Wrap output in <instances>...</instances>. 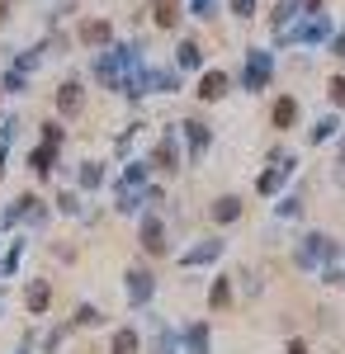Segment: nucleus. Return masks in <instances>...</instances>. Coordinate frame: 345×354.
Wrapping results in <instances>:
<instances>
[{"label": "nucleus", "mask_w": 345, "mask_h": 354, "mask_svg": "<svg viewBox=\"0 0 345 354\" xmlns=\"http://www.w3.org/2000/svg\"><path fill=\"white\" fill-rule=\"evenodd\" d=\"M109 317L95 307V302H76V312H71V326H80V330H90V326H105Z\"/></svg>", "instance_id": "bb28decb"}, {"label": "nucleus", "mask_w": 345, "mask_h": 354, "mask_svg": "<svg viewBox=\"0 0 345 354\" xmlns=\"http://www.w3.org/2000/svg\"><path fill=\"white\" fill-rule=\"evenodd\" d=\"M57 213H62V218H80V213H85V194L76 189V185H71V189H62L57 194V203H53Z\"/></svg>", "instance_id": "393cba45"}, {"label": "nucleus", "mask_w": 345, "mask_h": 354, "mask_svg": "<svg viewBox=\"0 0 345 354\" xmlns=\"http://www.w3.org/2000/svg\"><path fill=\"white\" fill-rule=\"evenodd\" d=\"M0 322H5V288H0Z\"/></svg>", "instance_id": "3c124183"}, {"label": "nucleus", "mask_w": 345, "mask_h": 354, "mask_svg": "<svg viewBox=\"0 0 345 354\" xmlns=\"http://www.w3.org/2000/svg\"><path fill=\"white\" fill-rule=\"evenodd\" d=\"M152 95H180V71L175 66H152Z\"/></svg>", "instance_id": "a878e982"}, {"label": "nucleus", "mask_w": 345, "mask_h": 354, "mask_svg": "<svg viewBox=\"0 0 345 354\" xmlns=\"http://www.w3.org/2000/svg\"><path fill=\"white\" fill-rule=\"evenodd\" d=\"M269 76H274V53H265V48H251V53H246V71H241V90L260 95V90L269 85Z\"/></svg>", "instance_id": "423d86ee"}, {"label": "nucleus", "mask_w": 345, "mask_h": 354, "mask_svg": "<svg viewBox=\"0 0 345 354\" xmlns=\"http://www.w3.org/2000/svg\"><path fill=\"white\" fill-rule=\"evenodd\" d=\"M289 354H308V350H303V340H289Z\"/></svg>", "instance_id": "09e8293b"}, {"label": "nucleus", "mask_w": 345, "mask_h": 354, "mask_svg": "<svg viewBox=\"0 0 345 354\" xmlns=\"http://www.w3.org/2000/svg\"><path fill=\"white\" fill-rule=\"evenodd\" d=\"M269 123H274L279 133H289L293 123H298V100H293V95H279V100L269 104Z\"/></svg>", "instance_id": "a211bd4d"}, {"label": "nucleus", "mask_w": 345, "mask_h": 354, "mask_svg": "<svg viewBox=\"0 0 345 354\" xmlns=\"http://www.w3.org/2000/svg\"><path fill=\"white\" fill-rule=\"evenodd\" d=\"M331 53H336V57H345V28L336 33V38H331Z\"/></svg>", "instance_id": "49530a36"}, {"label": "nucleus", "mask_w": 345, "mask_h": 354, "mask_svg": "<svg viewBox=\"0 0 345 354\" xmlns=\"http://www.w3.org/2000/svg\"><path fill=\"white\" fill-rule=\"evenodd\" d=\"M209 218L218 222V227H232V222H241V198L237 194H218L209 203Z\"/></svg>", "instance_id": "dca6fc26"}, {"label": "nucleus", "mask_w": 345, "mask_h": 354, "mask_svg": "<svg viewBox=\"0 0 345 354\" xmlns=\"http://www.w3.org/2000/svg\"><path fill=\"white\" fill-rule=\"evenodd\" d=\"M142 128H147V123H128V128H123V133L114 137V151H118V156H128V147H133L137 137H142Z\"/></svg>", "instance_id": "e433bc0d"}, {"label": "nucleus", "mask_w": 345, "mask_h": 354, "mask_svg": "<svg viewBox=\"0 0 345 354\" xmlns=\"http://www.w3.org/2000/svg\"><path fill=\"white\" fill-rule=\"evenodd\" d=\"M76 43L90 48V53H105V48H114V24H109V19H80Z\"/></svg>", "instance_id": "1a4fd4ad"}, {"label": "nucleus", "mask_w": 345, "mask_h": 354, "mask_svg": "<svg viewBox=\"0 0 345 354\" xmlns=\"http://www.w3.org/2000/svg\"><path fill=\"white\" fill-rule=\"evenodd\" d=\"M71 330H76L71 322H62V326H53L48 335H43V354H57L62 345H67V335H71Z\"/></svg>", "instance_id": "72a5a7b5"}, {"label": "nucleus", "mask_w": 345, "mask_h": 354, "mask_svg": "<svg viewBox=\"0 0 345 354\" xmlns=\"http://www.w3.org/2000/svg\"><path fill=\"white\" fill-rule=\"evenodd\" d=\"M227 90H232V76H227L222 66H204V71H199V85H194V95H199L204 104H218V100H227Z\"/></svg>", "instance_id": "6e6552de"}, {"label": "nucleus", "mask_w": 345, "mask_h": 354, "mask_svg": "<svg viewBox=\"0 0 345 354\" xmlns=\"http://www.w3.org/2000/svg\"><path fill=\"white\" fill-rule=\"evenodd\" d=\"M5 161H10V151H5V142H0V180H5Z\"/></svg>", "instance_id": "de8ad7c7"}, {"label": "nucleus", "mask_w": 345, "mask_h": 354, "mask_svg": "<svg viewBox=\"0 0 345 354\" xmlns=\"http://www.w3.org/2000/svg\"><path fill=\"white\" fill-rule=\"evenodd\" d=\"M175 71H204V48H199L194 38H185V43L175 48Z\"/></svg>", "instance_id": "5701e85b"}, {"label": "nucleus", "mask_w": 345, "mask_h": 354, "mask_svg": "<svg viewBox=\"0 0 345 354\" xmlns=\"http://www.w3.org/2000/svg\"><path fill=\"white\" fill-rule=\"evenodd\" d=\"M105 185H109L105 161H80V170H76V189L80 194H95V189H105Z\"/></svg>", "instance_id": "f3484780"}, {"label": "nucleus", "mask_w": 345, "mask_h": 354, "mask_svg": "<svg viewBox=\"0 0 345 354\" xmlns=\"http://www.w3.org/2000/svg\"><path fill=\"white\" fill-rule=\"evenodd\" d=\"M222 250H227V241H218V236H204V241H194L189 250H180L175 255V265L180 270H204V265H213V260H222Z\"/></svg>", "instance_id": "0eeeda50"}, {"label": "nucleus", "mask_w": 345, "mask_h": 354, "mask_svg": "<svg viewBox=\"0 0 345 354\" xmlns=\"http://www.w3.org/2000/svg\"><path fill=\"white\" fill-rule=\"evenodd\" d=\"M189 10H194L199 19H213V0H189Z\"/></svg>", "instance_id": "c03bdc74"}, {"label": "nucleus", "mask_w": 345, "mask_h": 354, "mask_svg": "<svg viewBox=\"0 0 345 354\" xmlns=\"http://www.w3.org/2000/svg\"><path fill=\"white\" fill-rule=\"evenodd\" d=\"M137 245H142L147 255H166V250H170V241H166V218H161L157 208L137 213Z\"/></svg>", "instance_id": "39448f33"}, {"label": "nucleus", "mask_w": 345, "mask_h": 354, "mask_svg": "<svg viewBox=\"0 0 345 354\" xmlns=\"http://www.w3.org/2000/svg\"><path fill=\"white\" fill-rule=\"evenodd\" d=\"M180 354H213L209 322H189V326H180Z\"/></svg>", "instance_id": "f8f14e48"}, {"label": "nucleus", "mask_w": 345, "mask_h": 354, "mask_svg": "<svg viewBox=\"0 0 345 354\" xmlns=\"http://www.w3.org/2000/svg\"><path fill=\"white\" fill-rule=\"evenodd\" d=\"M5 19H10V0H0V24H5Z\"/></svg>", "instance_id": "8fccbe9b"}, {"label": "nucleus", "mask_w": 345, "mask_h": 354, "mask_svg": "<svg viewBox=\"0 0 345 354\" xmlns=\"http://www.w3.org/2000/svg\"><path fill=\"white\" fill-rule=\"evenodd\" d=\"M38 66H43V43L38 48H24V53L15 57V71H24V76H33Z\"/></svg>", "instance_id": "2f4dec72"}, {"label": "nucleus", "mask_w": 345, "mask_h": 354, "mask_svg": "<svg viewBox=\"0 0 345 354\" xmlns=\"http://www.w3.org/2000/svg\"><path fill=\"white\" fill-rule=\"evenodd\" d=\"M53 255H57V260H62V265H71V260H76V245L57 241V245H53Z\"/></svg>", "instance_id": "37998d69"}, {"label": "nucleus", "mask_w": 345, "mask_h": 354, "mask_svg": "<svg viewBox=\"0 0 345 354\" xmlns=\"http://www.w3.org/2000/svg\"><path fill=\"white\" fill-rule=\"evenodd\" d=\"M19 260H24V241H15L10 250H5V260H0V279H15V270H19Z\"/></svg>", "instance_id": "c9c22d12"}, {"label": "nucleus", "mask_w": 345, "mask_h": 354, "mask_svg": "<svg viewBox=\"0 0 345 354\" xmlns=\"http://www.w3.org/2000/svg\"><path fill=\"white\" fill-rule=\"evenodd\" d=\"M28 203H33V194H19L5 213H0V232H10V227H19L24 222V213H28Z\"/></svg>", "instance_id": "cd10ccee"}, {"label": "nucleus", "mask_w": 345, "mask_h": 354, "mask_svg": "<svg viewBox=\"0 0 345 354\" xmlns=\"http://www.w3.org/2000/svg\"><path fill=\"white\" fill-rule=\"evenodd\" d=\"M123 298H128L133 312H147L152 298H157V274L147 270V265H133V270L123 274Z\"/></svg>", "instance_id": "20e7f679"}, {"label": "nucleus", "mask_w": 345, "mask_h": 354, "mask_svg": "<svg viewBox=\"0 0 345 354\" xmlns=\"http://www.w3.org/2000/svg\"><path fill=\"white\" fill-rule=\"evenodd\" d=\"M152 24L157 28H180V0H152Z\"/></svg>", "instance_id": "b1692460"}, {"label": "nucleus", "mask_w": 345, "mask_h": 354, "mask_svg": "<svg viewBox=\"0 0 345 354\" xmlns=\"http://www.w3.org/2000/svg\"><path fill=\"white\" fill-rule=\"evenodd\" d=\"M293 170H284V165H269V170H260V175H256V194H260V198H274V194L284 189V180H289Z\"/></svg>", "instance_id": "412c9836"}, {"label": "nucleus", "mask_w": 345, "mask_h": 354, "mask_svg": "<svg viewBox=\"0 0 345 354\" xmlns=\"http://www.w3.org/2000/svg\"><path fill=\"white\" fill-rule=\"evenodd\" d=\"M19 137V113H0V142H15Z\"/></svg>", "instance_id": "58836bf2"}, {"label": "nucleus", "mask_w": 345, "mask_h": 354, "mask_svg": "<svg viewBox=\"0 0 345 354\" xmlns=\"http://www.w3.org/2000/svg\"><path fill=\"white\" fill-rule=\"evenodd\" d=\"M232 298H237L232 279H227V274H218V279L209 283V312H227V307H232Z\"/></svg>", "instance_id": "aec40b11"}, {"label": "nucleus", "mask_w": 345, "mask_h": 354, "mask_svg": "<svg viewBox=\"0 0 345 354\" xmlns=\"http://www.w3.org/2000/svg\"><path fill=\"white\" fill-rule=\"evenodd\" d=\"M38 142H43V147H53V151H62V142H67V128H62V118H48V123H38Z\"/></svg>", "instance_id": "c85d7f7f"}, {"label": "nucleus", "mask_w": 345, "mask_h": 354, "mask_svg": "<svg viewBox=\"0 0 345 354\" xmlns=\"http://www.w3.org/2000/svg\"><path fill=\"white\" fill-rule=\"evenodd\" d=\"M321 283H345V270H336V265H326V270H321Z\"/></svg>", "instance_id": "a18cd8bd"}, {"label": "nucleus", "mask_w": 345, "mask_h": 354, "mask_svg": "<svg viewBox=\"0 0 345 354\" xmlns=\"http://www.w3.org/2000/svg\"><path fill=\"white\" fill-rule=\"evenodd\" d=\"M326 90H331V104H336V109H345V76H336Z\"/></svg>", "instance_id": "a19ab883"}, {"label": "nucleus", "mask_w": 345, "mask_h": 354, "mask_svg": "<svg viewBox=\"0 0 345 354\" xmlns=\"http://www.w3.org/2000/svg\"><path fill=\"white\" fill-rule=\"evenodd\" d=\"M109 354H142V330L137 326H118L109 335Z\"/></svg>", "instance_id": "6ab92c4d"}, {"label": "nucleus", "mask_w": 345, "mask_h": 354, "mask_svg": "<svg viewBox=\"0 0 345 354\" xmlns=\"http://www.w3.org/2000/svg\"><path fill=\"white\" fill-rule=\"evenodd\" d=\"M331 33V24L321 19V15H312L308 24H298V28H289V33H279V43H321Z\"/></svg>", "instance_id": "4468645a"}, {"label": "nucleus", "mask_w": 345, "mask_h": 354, "mask_svg": "<svg viewBox=\"0 0 345 354\" xmlns=\"http://www.w3.org/2000/svg\"><path fill=\"white\" fill-rule=\"evenodd\" d=\"M142 354H180V330L170 326V322H161L157 312H152V340H147V350Z\"/></svg>", "instance_id": "9b49d317"}, {"label": "nucleus", "mask_w": 345, "mask_h": 354, "mask_svg": "<svg viewBox=\"0 0 345 354\" xmlns=\"http://www.w3.org/2000/svg\"><path fill=\"white\" fill-rule=\"evenodd\" d=\"M336 128H341V118H336V113H326V118H317V123H312L308 142H312V147H317V142H331V137H336Z\"/></svg>", "instance_id": "7c9ffc66"}, {"label": "nucleus", "mask_w": 345, "mask_h": 354, "mask_svg": "<svg viewBox=\"0 0 345 354\" xmlns=\"http://www.w3.org/2000/svg\"><path fill=\"white\" fill-rule=\"evenodd\" d=\"M53 104H57V113H62V118H76V113L85 109V90H80V76H67V81L57 85Z\"/></svg>", "instance_id": "9d476101"}, {"label": "nucleus", "mask_w": 345, "mask_h": 354, "mask_svg": "<svg viewBox=\"0 0 345 354\" xmlns=\"http://www.w3.org/2000/svg\"><path fill=\"white\" fill-rule=\"evenodd\" d=\"M142 185H152V165H147V156H142V161H128L118 175H114V189H142Z\"/></svg>", "instance_id": "2eb2a0df"}, {"label": "nucleus", "mask_w": 345, "mask_h": 354, "mask_svg": "<svg viewBox=\"0 0 345 354\" xmlns=\"http://www.w3.org/2000/svg\"><path fill=\"white\" fill-rule=\"evenodd\" d=\"M175 128H180L185 165H199L213 151V123H209V118H185V123H175Z\"/></svg>", "instance_id": "f03ea898"}, {"label": "nucleus", "mask_w": 345, "mask_h": 354, "mask_svg": "<svg viewBox=\"0 0 345 354\" xmlns=\"http://www.w3.org/2000/svg\"><path fill=\"white\" fill-rule=\"evenodd\" d=\"M33 340H38V330L28 326L24 335H19V345H15V354H33Z\"/></svg>", "instance_id": "79ce46f5"}, {"label": "nucleus", "mask_w": 345, "mask_h": 354, "mask_svg": "<svg viewBox=\"0 0 345 354\" xmlns=\"http://www.w3.org/2000/svg\"><path fill=\"white\" fill-rule=\"evenodd\" d=\"M274 218H303V194H298V189L284 194V198L274 203Z\"/></svg>", "instance_id": "473e14b6"}, {"label": "nucleus", "mask_w": 345, "mask_h": 354, "mask_svg": "<svg viewBox=\"0 0 345 354\" xmlns=\"http://www.w3.org/2000/svg\"><path fill=\"white\" fill-rule=\"evenodd\" d=\"M298 5H303V0H284V5H279V10L269 15V24H274V28H284V24L293 19V15H298Z\"/></svg>", "instance_id": "4c0bfd02"}, {"label": "nucleus", "mask_w": 345, "mask_h": 354, "mask_svg": "<svg viewBox=\"0 0 345 354\" xmlns=\"http://www.w3.org/2000/svg\"><path fill=\"white\" fill-rule=\"evenodd\" d=\"M147 165L161 170V175H175V170H185V147H180V133L175 128H166L157 137V147L147 151Z\"/></svg>", "instance_id": "7ed1b4c3"}, {"label": "nucleus", "mask_w": 345, "mask_h": 354, "mask_svg": "<svg viewBox=\"0 0 345 354\" xmlns=\"http://www.w3.org/2000/svg\"><path fill=\"white\" fill-rule=\"evenodd\" d=\"M53 307V283L48 279H28V288H24V312L28 317H43Z\"/></svg>", "instance_id": "ddd939ff"}, {"label": "nucleus", "mask_w": 345, "mask_h": 354, "mask_svg": "<svg viewBox=\"0 0 345 354\" xmlns=\"http://www.w3.org/2000/svg\"><path fill=\"white\" fill-rule=\"evenodd\" d=\"M237 19H256V0H227Z\"/></svg>", "instance_id": "ea45409f"}, {"label": "nucleus", "mask_w": 345, "mask_h": 354, "mask_svg": "<svg viewBox=\"0 0 345 354\" xmlns=\"http://www.w3.org/2000/svg\"><path fill=\"white\" fill-rule=\"evenodd\" d=\"M48 218H53V208H48L43 198H33V203H28V213H24V227H28V232H43Z\"/></svg>", "instance_id": "c756f323"}, {"label": "nucleus", "mask_w": 345, "mask_h": 354, "mask_svg": "<svg viewBox=\"0 0 345 354\" xmlns=\"http://www.w3.org/2000/svg\"><path fill=\"white\" fill-rule=\"evenodd\" d=\"M24 165L33 170V175H38V180H48V175H53V165H57V151H53V147H43V142H38V147H33V151L24 156Z\"/></svg>", "instance_id": "4be33fe9"}, {"label": "nucleus", "mask_w": 345, "mask_h": 354, "mask_svg": "<svg viewBox=\"0 0 345 354\" xmlns=\"http://www.w3.org/2000/svg\"><path fill=\"white\" fill-rule=\"evenodd\" d=\"M336 255H341V245L331 241L326 232H303L298 245H293V265L298 270H326Z\"/></svg>", "instance_id": "f257e3e1"}, {"label": "nucleus", "mask_w": 345, "mask_h": 354, "mask_svg": "<svg viewBox=\"0 0 345 354\" xmlns=\"http://www.w3.org/2000/svg\"><path fill=\"white\" fill-rule=\"evenodd\" d=\"M24 90H28V76H24V71H15V66H10V71L0 76V95H24Z\"/></svg>", "instance_id": "f704fd0d"}]
</instances>
